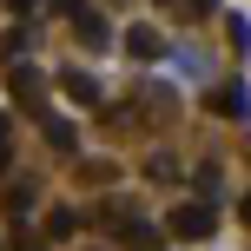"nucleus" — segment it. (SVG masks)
<instances>
[{"label":"nucleus","instance_id":"obj_1","mask_svg":"<svg viewBox=\"0 0 251 251\" xmlns=\"http://www.w3.org/2000/svg\"><path fill=\"white\" fill-rule=\"evenodd\" d=\"M165 231H172V238H185V245H205V238H212V205H205V199H192V205H172Z\"/></svg>","mask_w":251,"mask_h":251},{"label":"nucleus","instance_id":"obj_2","mask_svg":"<svg viewBox=\"0 0 251 251\" xmlns=\"http://www.w3.org/2000/svg\"><path fill=\"white\" fill-rule=\"evenodd\" d=\"M7 93L20 106H40L47 100V79H40V66H7Z\"/></svg>","mask_w":251,"mask_h":251},{"label":"nucleus","instance_id":"obj_3","mask_svg":"<svg viewBox=\"0 0 251 251\" xmlns=\"http://www.w3.org/2000/svg\"><path fill=\"white\" fill-rule=\"evenodd\" d=\"M73 33H79V47H86V53L113 47V26H106V20H100L93 7H79V13H73Z\"/></svg>","mask_w":251,"mask_h":251},{"label":"nucleus","instance_id":"obj_4","mask_svg":"<svg viewBox=\"0 0 251 251\" xmlns=\"http://www.w3.org/2000/svg\"><path fill=\"white\" fill-rule=\"evenodd\" d=\"M205 106H212V113H225V119H245V113H251L245 86H212V100H205Z\"/></svg>","mask_w":251,"mask_h":251},{"label":"nucleus","instance_id":"obj_5","mask_svg":"<svg viewBox=\"0 0 251 251\" xmlns=\"http://www.w3.org/2000/svg\"><path fill=\"white\" fill-rule=\"evenodd\" d=\"M126 53H132V60H159V53H165V40L152 33V26H132V33H126Z\"/></svg>","mask_w":251,"mask_h":251},{"label":"nucleus","instance_id":"obj_6","mask_svg":"<svg viewBox=\"0 0 251 251\" xmlns=\"http://www.w3.org/2000/svg\"><path fill=\"white\" fill-rule=\"evenodd\" d=\"M60 86H66V100H79V106H100V79H93V73H60Z\"/></svg>","mask_w":251,"mask_h":251},{"label":"nucleus","instance_id":"obj_7","mask_svg":"<svg viewBox=\"0 0 251 251\" xmlns=\"http://www.w3.org/2000/svg\"><path fill=\"white\" fill-rule=\"evenodd\" d=\"M40 126H47V146H53V152H73V146H79V132H73L66 119H53V113H47Z\"/></svg>","mask_w":251,"mask_h":251},{"label":"nucleus","instance_id":"obj_8","mask_svg":"<svg viewBox=\"0 0 251 251\" xmlns=\"http://www.w3.org/2000/svg\"><path fill=\"white\" fill-rule=\"evenodd\" d=\"M73 225H79V212H66V205L47 212V238H73Z\"/></svg>","mask_w":251,"mask_h":251},{"label":"nucleus","instance_id":"obj_9","mask_svg":"<svg viewBox=\"0 0 251 251\" xmlns=\"http://www.w3.org/2000/svg\"><path fill=\"white\" fill-rule=\"evenodd\" d=\"M26 205H33V185H7V212L26 218Z\"/></svg>","mask_w":251,"mask_h":251},{"label":"nucleus","instance_id":"obj_10","mask_svg":"<svg viewBox=\"0 0 251 251\" xmlns=\"http://www.w3.org/2000/svg\"><path fill=\"white\" fill-rule=\"evenodd\" d=\"M7 165H13V126L0 119V178H7Z\"/></svg>","mask_w":251,"mask_h":251},{"label":"nucleus","instance_id":"obj_11","mask_svg":"<svg viewBox=\"0 0 251 251\" xmlns=\"http://www.w3.org/2000/svg\"><path fill=\"white\" fill-rule=\"evenodd\" d=\"M199 199H218V165H199Z\"/></svg>","mask_w":251,"mask_h":251},{"label":"nucleus","instance_id":"obj_12","mask_svg":"<svg viewBox=\"0 0 251 251\" xmlns=\"http://www.w3.org/2000/svg\"><path fill=\"white\" fill-rule=\"evenodd\" d=\"M7 251H47V238H33V231H13V238H7Z\"/></svg>","mask_w":251,"mask_h":251},{"label":"nucleus","instance_id":"obj_13","mask_svg":"<svg viewBox=\"0 0 251 251\" xmlns=\"http://www.w3.org/2000/svg\"><path fill=\"white\" fill-rule=\"evenodd\" d=\"M53 7H60V13H66V20H73V13H79V7H86V0H53Z\"/></svg>","mask_w":251,"mask_h":251},{"label":"nucleus","instance_id":"obj_14","mask_svg":"<svg viewBox=\"0 0 251 251\" xmlns=\"http://www.w3.org/2000/svg\"><path fill=\"white\" fill-rule=\"evenodd\" d=\"M7 7H13V13H33V7H40V0H7Z\"/></svg>","mask_w":251,"mask_h":251},{"label":"nucleus","instance_id":"obj_15","mask_svg":"<svg viewBox=\"0 0 251 251\" xmlns=\"http://www.w3.org/2000/svg\"><path fill=\"white\" fill-rule=\"evenodd\" d=\"M185 7H192V13H212V7H218V0H185Z\"/></svg>","mask_w":251,"mask_h":251},{"label":"nucleus","instance_id":"obj_16","mask_svg":"<svg viewBox=\"0 0 251 251\" xmlns=\"http://www.w3.org/2000/svg\"><path fill=\"white\" fill-rule=\"evenodd\" d=\"M238 218H245V225H251V192H245V199H238Z\"/></svg>","mask_w":251,"mask_h":251},{"label":"nucleus","instance_id":"obj_17","mask_svg":"<svg viewBox=\"0 0 251 251\" xmlns=\"http://www.w3.org/2000/svg\"><path fill=\"white\" fill-rule=\"evenodd\" d=\"M0 251H7V245H0Z\"/></svg>","mask_w":251,"mask_h":251}]
</instances>
